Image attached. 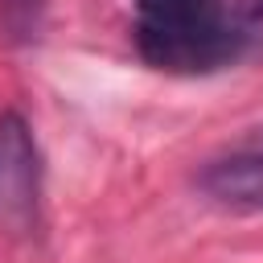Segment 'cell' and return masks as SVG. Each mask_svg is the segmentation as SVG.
<instances>
[{"mask_svg": "<svg viewBox=\"0 0 263 263\" xmlns=\"http://www.w3.org/2000/svg\"><path fill=\"white\" fill-rule=\"evenodd\" d=\"M136 53L164 74L201 78L238 66L255 45V16L230 0H132Z\"/></svg>", "mask_w": 263, "mask_h": 263, "instance_id": "6da1fadb", "label": "cell"}, {"mask_svg": "<svg viewBox=\"0 0 263 263\" xmlns=\"http://www.w3.org/2000/svg\"><path fill=\"white\" fill-rule=\"evenodd\" d=\"M41 12H45V0H0V21L12 37L29 41L37 37L41 29Z\"/></svg>", "mask_w": 263, "mask_h": 263, "instance_id": "3957f363", "label": "cell"}, {"mask_svg": "<svg viewBox=\"0 0 263 263\" xmlns=\"http://www.w3.org/2000/svg\"><path fill=\"white\" fill-rule=\"evenodd\" d=\"M242 8H247L251 16H263V0H242Z\"/></svg>", "mask_w": 263, "mask_h": 263, "instance_id": "5b68a950", "label": "cell"}, {"mask_svg": "<svg viewBox=\"0 0 263 263\" xmlns=\"http://www.w3.org/2000/svg\"><path fill=\"white\" fill-rule=\"evenodd\" d=\"M234 148H251V152H263V123H259V127H251V132H247V136H242Z\"/></svg>", "mask_w": 263, "mask_h": 263, "instance_id": "277c9868", "label": "cell"}, {"mask_svg": "<svg viewBox=\"0 0 263 263\" xmlns=\"http://www.w3.org/2000/svg\"><path fill=\"white\" fill-rule=\"evenodd\" d=\"M41 205V148L21 111H0V226L29 230Z\"/></svg>", "mask_w": 263, "mask_h": 263, "instance_id": "7a4b0ae2", "label": "cell"}]
</instances>
